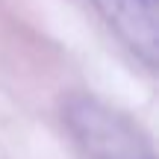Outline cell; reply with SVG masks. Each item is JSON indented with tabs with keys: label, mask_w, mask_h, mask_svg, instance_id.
<instances>
[{
	"label": "cell",
	"mask_w": 159,
	"mask_h": 159,
	"mask_svg": "<svg viewBox=\"0 0 159 159\" xmlns=\"http://www.w3.org/2000/svg\"><path fill=\"white\" fill-rule=\"evenodd\" d=\"M115 39L153 71L159 62V9L156 0H89Z\"/></svg>",
	"instance_id": "7a4b0ae2"
},
{
	"label": "cell",
	"mask_w": 159,
	"mask_h": 159,
	"mask_svg": "<svg viewBox=\"0 0 159 159\" xmlns=\"http://www.w3.org/2000/svg\"><path fill=\"white\" fill-rule=\"evenodd\" d=\"M62 121L89 159H156L148 136L94 94H71L62 103Z\"/></svg>",
	"instance_id": "6da1fadb"
}]
</instances>
